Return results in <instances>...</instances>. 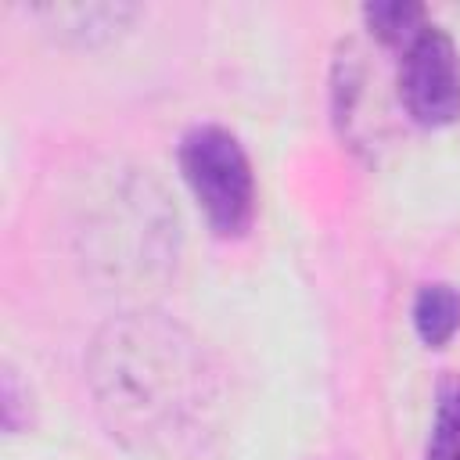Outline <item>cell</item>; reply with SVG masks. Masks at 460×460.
<instances>
[{"label": "cell", "instance_id": "1", "mask_svg": "<svg viewBox=\"0 0 460 460\" xmlns=\"http://www.w3.org/2000/svg\"><path fill=\"white\" fill-rule=\"evenodd\" d=\"M111 435L162 460H198L216 435L219 381L205 349L176 323L133 313L108 323L90 356Z\"/></svg>", "mask_w": 460, "mask_h": 460}, {"label": "cell", "instance_id": "2", "mask_svg": "<svg viewBox=\"0 0 460 460\" xmlns=\"http://www.w3.org/2000/svg\"><path fill=\"white\" fill-rule=\"evenodd\" d=\"M180 169L208 223L237 237L255 219V172L241 140L223 126H194L180 140Z\"/></svg>", "mask_w": 460, "mask_h": 460}, {"label": "cell", "instance_id": "3", "mask_svg": "<svg viewBox=\"0 0 460 460\" xmlns=\"http://www.w3.org/2000/svg\"><path fill=\"white\" fill-rule=\"evenodd\" d=\"M399 97L420 126H449L460 119V54L435 22L399 47Z\"/></svg>", "mask_w": 460, "mask_h": 460}, {"label": "cell", "instance_id": "4", "mask_svg": "<svg viewBox=\"0 0 460 460\" xmlns=\"http://www.w3.org/2000/svg\"><path fill=\"white\" fill-rule=\"evenodd\" d=\"M413 327L424 345L442 349L460 331V291L453 284H424L413 298Z\"/></svg>", "mask_w": 460, "mask_h": 460}, {"label": "cell", "instance_id": "5", "mask_svg": "<svg viewBox=\"0 0 460 460\" xmlns=\"http://www.w3.org/2000/svg\"><path fill=\"white\" fill-rule=\"evenodd\" d=\"M363 18L370 25V32L388 43V47H402L413 32H420L428 25V14L420 4H410V0H385V4H367L363 7Z\"/></svg>", "mask_w": 460, "mask_h": 460}, {"label": "cell", "instance_id": "6", "mask_svg": "<svg viewBox=\"0 0 460 460\" xmlns=\"http://www.w3.org/2000/svg\"><path fill=\"white\" fill-rule=\"evenodd\" d=\"M424 460H460V377H453L438 395Z\"/></svg>", "mask_w": 460, "mask_h": 460}]
</instances>
